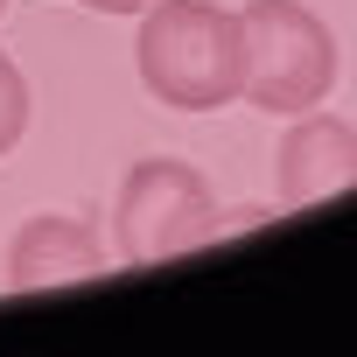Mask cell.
Masks as SVG:
<instances>
[{
    "instance_id": "obj_1",
    "label": "cell",
    "mask_w": 357,
    "mask_h": 357,
    "mask_svg": "<svg viewBox=\"0 0 357 357\" xmlns=\"http://www.w3.org/2000/svg\"><path fill=\"white\" fill-rule=\"evenodd\" d=\"M140 84L175 112H218L245 91V29L211 0H147L133 36Z\"/></svg>"
},
{
    "instance_id": "obj_2",
    "label": "cell",
    "mask_w": 357,
    "mask_h": 357,
    "mask_svg": "<svg viewBox=\"0 0 357 357\" xmlns=\"http://www.w3.org/2000/svg\"><path fill=\"white\" fill-rule=\"evenodd\" d=\"M245 105L259 112H315L336 91V36L301 0H245Z\"/></svg>"
},
{
    "instance_id": "obj_3",
    "label": "cell",
    "mask_w": 357,
    "mask_h": 357,
    "mask_svg": "<svg viewBox=\"0 0 357 357\" xmlns=\"http://www.w3.org/2000/svg\"><path fill=\"white\" fill-rule=\"evenodd\" d=\"M218 231V197L204 183V168L175 161V154H147L126 168V183L112 197V238L126 266H154L175 252H197Z\"/></svg>"
},
{
    "instance_id": "obj_4",
    "label": "cell",
    "mask_w": 357,
    "mask_h": 357,
    "mask_svg": "<svg viewBox=\"0 0 357 357\" xmlns=\"http://www.w3.org/2000/svg\"><path fill=\"white\" fill-rule=\"evenodd\" d=\"M273 161H280V211L329 204V197L357 190V126L336 112H301Z\"/></svg>"
},
{
    "instance_id": "obj_5",
    "label": "cell",
    "mask_w": 357,
    "mask_h": 357,
    "mask_svg": "<svg viewBox=\"0 0 357 357\" xmlns=\"http://www.w3.org/2000/svg\"><path fill=\"white\" fill-rule=\"evenodd\" d=\"M105 273V245L84 218H63V211H43L15 231L8 245V287L15 294H36V287H70V280H98Z\"/></svg>"
},
{
    "instance_id": "obj_6",
    "label": "cell",
    "mask_w": 357,
    "mask_h": 357,
    "mask_svg": "<svg viewBox=\"0 0 357 357\" xmlns=\"http://www.w3.org/2000/svg\"><path fill=\"white\" fill-rule=\"evenodd\" d=\"M29 133V77L15 70V56L0 50V154Z\"/></svg>"
},
{
    "instance_id": "obj_7",
    "label": "cell",
    "mask_w": 357,
    "mask_h": 357,
    "mask_svg": "<svg viewBox=\"0 0 357 357\" xmlns=\"http://www.w3.org/2000/svg\"><path fill=\"white\" fill-rule=\"evenodd\" d=\"M84 8H98V15H140L147 0H84Z\"/></svg>"
},
{
    "instance_id": "obj_8",
    "label": "cell",
    "mask_w": 357,
    "mask_h": 357,
    "mask_svg": "<svg viewBox=\"0 0 357 357\" xmlns=\"http://www.w3.org/2000/svg\"><path fill=\"white\" fill-rule=\"evenodd\" d=\"M0 15H8V0H0Z\"/></svg>"
}]
</instances>
